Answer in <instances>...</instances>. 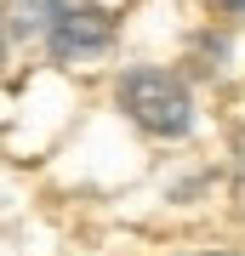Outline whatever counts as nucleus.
I'll use <instances>...</instances> for the list:
<instances>
[{"label": "nucleus", "instance_id": "1", "mask_svg": "<svg viewBox=\"0 0 245 256\" xmlns=\"http://www.w3.org/2000/svg\"><path fill=\"white\" fill-rule=\"evenodd\" d=\"M18 28L23 34H40L46 52L74 63V57H91L114 40V18L97 6V0H18Z\"/></svg>", "mask_w": 245, "mask_h": 256}, {"label": "nucleus", "instance_id": "2", "mask_svg": "<svg viewBox=\"0 0 245 256\" xmlns=\"http://www.w3.org/2000/svg\"><path fill=\"white\" fill-rule=\"evenodd\" d=\"M120 108L154 137H188L194 131V97L165 68H131L120 80Z\"/></svg>", "mask_w": 245, "mask_h": 256}, {"label": "nucleus", "instance_id": "3", "mask_svg": "<svg viewBox=\"0 0 245 256\" xmlns=\"http://www.w3.org/2000/svg\"><path fill=\"white\" fill-rule=\"evenodd\" d=\"M222 6H228V12H245V0H222Z\"/></svg>", "mask_w": 245, "mask_h": 256}, {"label": "nucleus", "instance_id": "4", "mask_svg": "<svg viewBox=\"0 0 245 256\" xmlns=\"http://www.w3.org/2000/svg\"><path fill=\"white\" fill-rule=\"evenodd\" d=\"M239 171H245V137H239Z\"/></svg>", "mask_w": 245, "mask_h": 256}]
</instances>
